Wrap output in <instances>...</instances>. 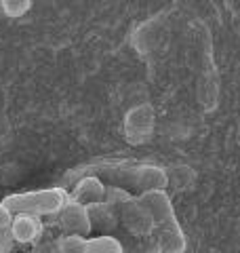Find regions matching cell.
I'll return each instance as SVG.
<instances>
[{"label":"cell","mask_w":240,"mask_h":253,"mask_svg":"<svg viewBox=\"0 0 240 253\" xmlns=\"http://www.w3.org/2000/svg\"><path fill=\"white\" fill-rule=\"evenodd\" d=\"M137 199L152 217L158 249L162 253H183L186 239H183L179 221L175 217L171 199L166 196L164 190H150V192L139 194Z\"/></svg>","instance_id":"cell-1"},{"label":"cell","mask_w":240,"mask_h":253,"mask_svg":"<svg viewBox=\"0 0 240 253\" xmlns=\"http://www.w3.org/2000/svg\"><path fill=\"white\" fill-rule=\"evenodd\" d=\"M68 203V194L61 188H44L32 192H17L2 201V207L11 211V215H34L46 217L57 215L61 207Z\"/></svg>","instance_id":"cell-2"},{"label":"cell","mask_w":240,"mask_h":253,"mask_svg":"<svg viewBox=\"0 0 240 253\" xmlns=\"http://www.w3.org/2000/svg\"><path fill=\"white\" fill-rule=\"evenodd\" d=\"M118 179L131 184L135 190L150 192V190H164L166 186V175L162 169L152 167V165H139V167H124L116 171Z\"/></svg>","instance_id":"cell-3"},{"label":"cell","mask_w":240,"mask_h":253,"mask_svg":"<svg viewBox=\"0 0 240 253\" xmlns=\"http://www.w3.org/2000/svg\"><path fill=\"white\" fill-rule=\"evenodd\" d=\"M57 221H59L61 230L66 232V236H84V239H89V234L93 232L89 209L70 199L57 213Z\"/></svg>","instance_id":"cell-4"},{"label":"cell","mask_w":240,"mask_h":253,"mask_svg":"<svg viewBox=\"0 0 240 253\" xmlns=\"http://www.w3.org/2000/svg\"><path fill=\"white\" fill-rule=\"evenodd\" d=\"M118 217L124 224V228L135 236H148L154 232V224H152L150 213L139 203L137 196H131L126 203L118 207Z\"/></svg>","instance_id":"cell-5"},{"label":"cell","mask_w":240,"mask_h":253,"mask_svg":"<svg viewBox=\"0 0 240 253\" xmlns=\"http://www.w3.org/2000/svg\"><path fill=\"white\" fill-rule=\"evenodd\" d=\"M70 201L82 205V207H93V205L106 201V186H103V181L95 175L82 177L74 186V192L70 194Z\"/></svg>","instance_id":"cell-6"},{"label":"cell","mask_w":240,"mask_h":253,"mask_svg":"<svg viewBox=\"0 0 240 253\" xmlns=\"http://www.w3.org/2000/svg\"><path fill=\"white\" fill-rule=\"evenodd\" d=\"M42 221L34 215H13V234L17 243H34L42 234Z\"/></svg>","instance_id":"cell-7"},{"label":"cell","mask_w":240,"mask_h":253,"mask_svg":"<svg viewBox=\"0 0 240 253\" xmlns=\"http://www.w3.org/2000/svg\"><path fill=\"white\" fill-rule=\"evenodd\" d=\"M89 209V217H91V226L93 230H101V232H108V230H114L116 224H118V209L108 205L106 201L97 203L93 207H86Z\"/></svg>","instance_id":"cell-8"},{"label":"cell","mask_w":240,"mask_h":253,"mask_svg":"<svg viewBox=\"0 0 240 253\" xmlns=\"http://www.w3.org/2000/svg\"><path fill=\"white\" fill-rule=\"evenodd\" d=\"M15 243L17 241L13 234V215L0 203V253H11Z\"/></svg>","instance_id":"cell-9"},{"label":"cell","mask_w":240,"mask_h":253,"mask_svg":"<svg viewBox=\"0 0 240 253\" xmlns=\"http://www.w3.org/2000/svg\"><path fill=\"white\" fill-rule=\"evenodd\" d=\"M86 253H124V249L114 236L99 234L93 239H86Z\"/></svg>","instance_id":"cell-10"},{"label":"cell","mask_w":240,"mask_h":253,"mask_svg":"<svg viewBox=\"0 0 240 253\" xmlns=\"http://www.w3.org/2000/svg\"><path fill=\"white\" fill-rule=\"evenodd\" d=\"M2 6L9 15H21L28 11L30 0H2Z\"/></svg>","instance_id":"cell-11"}]
</instances>
